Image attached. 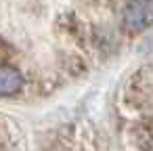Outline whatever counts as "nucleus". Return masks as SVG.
Segmentation results:
<instances>
[{
    "label": "nucleus",
    "mask_w": 153,
    "mask_h": 151,
    "mask_svg": "<svg viewBox=\"0 0 153 151\" xmlns=\"http://www.w3.org/2000/svg\"><path fill=\"white\" fill-rule=\"evenodd\" d=\"M25 80L23 76L19 74V69H15L13 65H0V94L2 97H9V94H15L23 88Z\"/></svg>",
    "instance_id": "f03ea898"
},
{
    "label": "nucleus",
    "mask_w": 153,
    "mask_h": 151,
    "mask_svg": "<svg viewBox=\"0 0 153 151\" xmlns=\"http://www.w3.org/2000/svg\"><path fill=\"white\" fill-rule=\"evenodd\" d=\"M122 23L128 32L138 34L153 25V0H126Z\"/></svg>",
    "instance_id": "f257e3e1"
}]
</instances>
